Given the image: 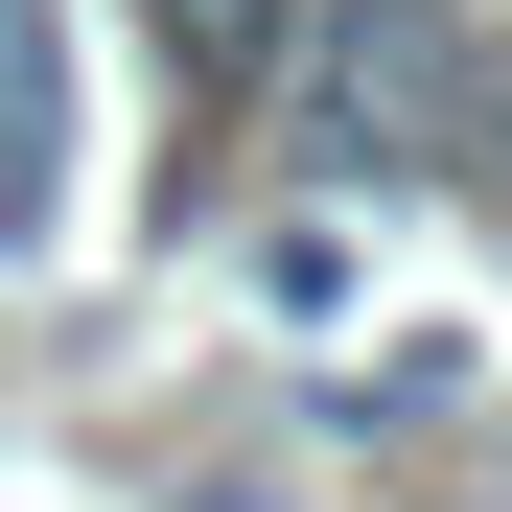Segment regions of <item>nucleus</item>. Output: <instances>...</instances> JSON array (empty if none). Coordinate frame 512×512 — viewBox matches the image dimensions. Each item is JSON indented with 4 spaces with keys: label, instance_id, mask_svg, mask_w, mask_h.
Returning <instances> with one entry per match:
<instances>
[{
    "label": "nucleus",
    "instance_id": "nucleus-1",
    "mask_svg": "<svg viewBox=\"0 0 512 512\" xmlns=\"http://www.w3.org/2000/svg\"><path fill=\"white\" fill-rule=\"evenodd\" d=\"M303 140L373 163V187H419V163L489 140V47L443 0H303Z\"/></svg>",
    "mask_w": 512,
    "mask_h": 512
},
{
    "label": "nucleus",
    "instance_id": "nucleus-2",
    "mask_svg": "<svg viewBox=\"0 0 512 512\" xmlns=\"http://www.w3.org/2000/svg\"><path fill=\"white\" fill-rule=\"evenodd\" d=\"M140 47L233 117V94H280V70H303V0H140Z\"/></svg>",
    "mask_w": 512,
    "mask_h": 512
}]
</instances>
